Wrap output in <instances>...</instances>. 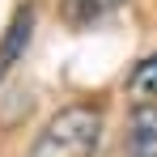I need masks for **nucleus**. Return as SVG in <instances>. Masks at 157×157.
<instances>
[{"instance_id":"f257e3e1","label":"nucleus","mask_w":157,"mask_h":157,"mask_svg":"<svg viewBox=\"0 0 157 157\" xmlns=\"http://www.w3.org/2000/svg\"><path fill=\"white\" fill-rule=\"evenodd\" d=\"M98 144H102V110L89 102H72L47 119V128L30 144V157H94Z\"/></svg>"},{"instance_id":"f03ea898","label":"nucleus","mask_w":157,"mask_h":157,"mask_svg":"<svg viewBox=\"0 0 157 157\" xmlns=\"http://www.w3.org/2000/svg\"><path fill=\"white\" fill-rule=\"evenodd\" d=\"M128 157H157V94L153 98H136L123 132Z\"/></svg>"},{"instance_id":"7ed1b4c3","label":"nucleus","mask_w":157,"mask_h":157,"mask_svg":"<svg viewBox=\"0 0 157 157\" xmlns=\"http://www.w3.org/2000/svg\"><path fill=\"white\" fill-rule=\"evenodd\" d=\"M30 34H34V9H17L13 13V21L4 30V38H0V81L13 72V64H21V55L30 47Z\"/></svg>"},{"instance_id":"20e7f679","label":"nucleus","mask_w":157,"mask_h":157,"mask_svg":"<svg viewBox=\"0 0 157 157\" xmlns=\"http://www.w3.org/2000/svg\"><path fill=\"white\" fill-rule=\"evenodd\" d=\"M119 4H123V0H64V13H68V21L85 26V21H98L106 13H115Z\"/></svg>"},{"instance_id":"39448f33","label":"nucleus","mask_w":157,"mask_h":157,"mask_svg":"<svg viewBox=\"0 0 157 157\" xmlns=\"http://www.w3.org/2000/svg\"><path fill=\"white\" fill-rule=\"evenodd\" d=\"M128 89L140 94V98H153V94H157V51L149 55V59L136 64V72L128 77Z\"/></svg>"}]
</instances>
